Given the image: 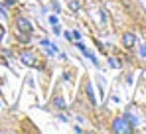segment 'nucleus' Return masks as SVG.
Segmentation results:
<instances>
[{
  "instance_id": "1",
  "label": "nucleus",
  "mask_w": 146,
  "mask_h": 134,
  "mask_svg": "<svg viewBox=\"0 0 146 134\" xmlns=\"http://www.w3.org/2000/svg\"><path fill=\"white\" fill-rule=\"evenodd\" d=\"M18 57H20V61L24 63L26 67H34V65H38V55H36V51L34 49H22L20 53H18ZM40 67V65H38Z\"/></svg>"
},
{
  "instance_id": "2",
  "label": "nucleus",
  "mask_w": 146,
  "mask_h": 134,
  "mask_svg": "<svg viewBox=\"0 0 146 134\" xmlns=\"http://www.w3.org/2000/svg\"><path fill=\"white\" fill-rule=\"evenodd\" d=\"M14 28H16V32L34 34V24L30 22L26 16H16V18H14Z\"/></svg>"
},
{
  "instance_id": "3",
  "label": "nucleus",
  "mask_w": 146,
  "mask_h": 134,
  "mask_svg": "<svg viewBox=\"0 0 146 134\" xmlns=\"http://www.w3.org/2000/svg\"><path fill=\"white\" fill-rule=\"evenodd\" d=\"M113 132H132V124L124 118V116H119L113 120Z\"/></svg>"
},
{
  "instance_id": "4",
  "label": "nucleus",
  "mask_w": 146,
  "mask_h": 134,
  "mask_svg": "<svg viewBox=\"0 0 146 134\" xmlns=\"http://www.w3.org/2000/svg\"><path fill=\"white\" fill-rule=\"evenodd\" d=\"M134 45H136V36H134L132 32H124V34H122V47L132 49Z\"/></svg>"
},
{
  "instance_id": "5",
  "label": "nucleus",
  "mask_w": 146,
  "mask_h": 134,
  "mask_svg": "<svg viewBox=\"0 0 146 134\" xmlns=\"http://www.w3.org/2000/svg\"><path fill=\"white\" fill-rule=\"evenodd\" d=\"M51 105H53L55 111H65V109H67V103H65V99H63L61 95H55V97L51 99Z\"/></svg>"
},
{
  "instance_id": "6",
  "label": "nucleus",
  "mask_w": 146,
  "mask_h": 134,
  "mask_svg": "<svg viewBox=\"0 0 146 134\" xmlns=\"http://www.w3.org/2000/svg\"><path fill=\"white\" fill-rule=\"evenodd\" d=\"M16 42L22 45H30L32 44V34H24V32H16Z\"/></svg>"
},
{
  "instance_id": "7",
  "label": "nucleus",
  "mask_w": 146,
  "mask_h": 134,
  "mask_svg": "<svg viewBox=\"0 0 146 134\" xmlns=\"http://www.w3.org/2000/svg\"><path fill=\"white\" fill-rule=\"evenodd\" d=\"M67 8H69L71 12H79V10H81V0H69V2H67Z\"/></svg>"
},
{
  "instance_id": "8",
  "label": "nucleus",
  "mask_w": 146,
  "mask_h": 134,
  "mask_svg": "<svg viewBox=\"0 0 146 134\" xmlns=\"http://www.w3.org/2000/svg\"><path fill=\"white\" fill-rule=\"evenodd\" d=\"M85 91H87V97H89L91 105H97V99H95V95H93V87H91V83L85 85Z\"/></svg>"
},
{
  "instance_id": "9",
  "label": "nucleus",
  "mask_w": 146,
  "mask_h": 134,
  "mask_svg": "<svg viewBox=\"0 0 146 134\" xmlns=\"http://www.w3.org/2000/svg\"><path fill=\"white\" fill-rule=\"evenodd\" d=\"M109 65L115 67V69H119V67H121V63H119V59H117V57H111V59H109Z\"/></svg>"
},
{
  "instance_id": "10",
  "label": "nucleus",
  "mask_w": 146,
  "mask_h": 134,
  "mask_svg": "<svg viewBox=\"0 0 146 134\" xmlns=\"http://www.w3.org/2000/svg\"><path fill=\"white\" fill-rule=\"evenodd\" d=\"M51 8H53L55 12H59V8H61V6H59V2H55V0H53V2H51Z\"/></svg>"
},
{
  "instance_id": "11",
  "label": "nucleus",
  "mask_w": 146,
  "mask_h": 134,
  "mask_svg": "<svg viewBox=\"0 0 146 134\" xmlns=\"http://www.w3.org/2000/svg\"><path fill=\"white\" fill-rule=\"evenodd\" d=\"M71 36H73V38H75V40H81V34H79V32H77V30H75V32H73Z\"/></svg>"
},
{
  "instance_id": "12",
  "label": "nucleus",
  "mask_w": 146,
  "mask_h": 134,
  "mask_svg": "<svg viewBox=\"0 0 146 134\" xmlns=\"http://www.w3.org/2000/svg\"><path fill=\"white\" fill-rule=\"evenodd\" d=\"M140 55H142V57H146V45H142V47H140Z\"/></svg>"
},
{
  "instance_id": "13",
  "label": "nucleus",
  "mask_w": 146,
  "mask_h": 134,
  "mask_svg": "<svg viewBox=\"0 0 146 134\" xmlns=\"http://www.w3.org/2000/svg\"><path fill=\"white\" fill-rule=\"evenodd\" d=\"M4 4L6 6H12V4H16V0H4Z\"/></svg>"
},
{
  "instance_id": "14",
  "label": "nucleus",
  "mask_w": 146,
  "mask_h": 134,
  "mask_svg": "<svg viewBox=\"0 0 146 134\" xmlns=\"http://www.w3.org/2000/svg\"><path fill=\"white\" fill-rule=\"evenodd\" d=\"M2 61H4V59H0V63H2Z\"/></svg>"
}]
</instances>
